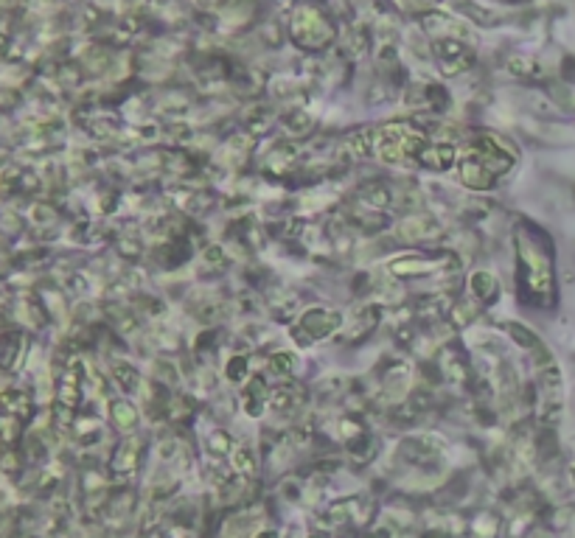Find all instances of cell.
I'll return each instance as SVG.
<instances>
[{
	"instance_id": "6da1fadb",
	"label": "cell",
	"mask_w": 575,
	"mask_h": 538,
	"mask_svg": "<svg viewBox=\"0 0 575 538\" xmlns=\"http://www.w3.org/2000/svg\"><path fill=\"white\" fill-rule=\"evenodd\" d=\"M258 538H272V535H269V533H267V535H258Z\"/></svg>"
}]
</instances>
